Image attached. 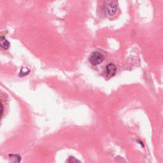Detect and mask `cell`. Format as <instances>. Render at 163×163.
Segmentation results:
<instances>
[{
    "label": "cell",
    "mask_w": 163,
    "mask_h": 163,
    "mask_svg": "<svg viewBox=\"0 0 163 163\" xmlns=\"http://www.w3.org/2000/svg\"><path fill=\"white\" fill-rule=\"evenodd\" d=\"M67 162H80V161L77 160V159H76L74 157H69Z\"/></svg>",
    "instance_id": "obj_8"
},
{
    "label": "cell",
    "mask_w": 163,
    "mask_h": 163,
    "mask_svg": "<svg viewBox=\"0 0 163 163\" xmlns=\"http://www.w3.org/2000/svg\"><path fill=\"white\" fill-rule=\"evenodd\" d=\"M10 44L5 36H0V47L5 50H8Z\"/></svg>",
    "instance_id": "obj_3"
},
{
    "label": "cell",
    "mask_w": 163,
    "mask_h": 163,
    "mask_svg": "<svg viewBox=\"0 0 163 163\" xmlns=\"http://www.w3.org/2000/svg\"><path fill=\"white\" fill-rule=\"evenodd\" d=\"M9 156L12 158V161L14 162H19L21 160V157L19 155H15V154H11Z\"/></svg>",
    "instance_id": "obj_5"
},
{
    "label": "cell",
    "mask_w": 163,
    "mask_h": 163,
    "mask_svg": "<svg viewBox=\"0 0 163 163\" xmlns=\"http://www.w3.org/2000/svg\"><path fill=\"white\" fill-rule=\"evenodd\" d=\"M3 113H4V106H3V103L0 101V120L3 117Z\"/></svg>",
    "instance_id": "obj_7"
},
{
    "label": "cell",
    "mask_w": 163,
    "mask_h": 163,
    "mask_svg": "<svg viewBox=\"0 0 163 163\" xmlns=\"http://www.w3.org/2000/svg\"><path fill=\"white\" fill-rule=\"evenodd\" d=\"M105 59V56L99 52H94L89 59L90 63L93 66H97L101 64Z\"/></svg>",
    "instance_id": "obj_1"
},
{
    "label": "cell",
    "mask_w": 163,
    "mask_h": 163,
    "mask_svg": "<svg viewBox=\"0 0 163 163\" xmlns=\"http://www.w3.org/2000/svg\"><path fill=\"white\" fill-rule=\"evenodd\" d=\"M117 10V6L114 3L111 2L107 6V11L110 16H113L116 13Z\"/></svg>",
    "instance_id": "obj_4"
},
{
    "label": "cell",
    "mask_w": 163,
    "mask_h": 163,
    "mask_svg": "<svg viewBox=\"0 0 163 163\" xmlns=\"http://www.w3.org/2000/svg\"><path fill=\"white\" fill-rule=\"evenodd\" d=\"M30 73V70H29L28 68H23L21 69L20 73H19V75L21 76L22 77H25L28 75V74Z\"/></svg>",
    "instance_id": "obj_6"
},
{
    "label": "cell",
    "mask_w": 163,
    "mask_h": 163,
    "mask_svg": "<svg viewBox=\"0 0 163 163\" xmlns=\"http://www.w3.org/2000/svg\"><path fill=\"white\" fill-rule=\"evenodd\" d=\"M105 74L106 76L108 78H112L116 75L117 72V67L114 64L110 63L106 66L105 68Z\"/></svg>",
    "instance_id": "obj_2"
}]
</instances>
